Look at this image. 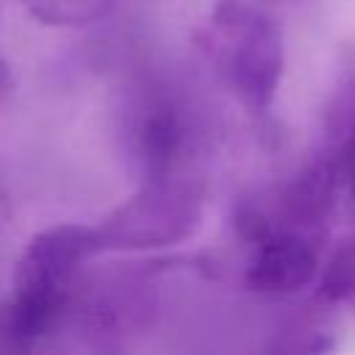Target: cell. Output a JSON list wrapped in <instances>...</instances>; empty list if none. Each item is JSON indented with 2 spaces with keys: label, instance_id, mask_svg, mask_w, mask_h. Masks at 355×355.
Here are the masks:
<instances>
[{
  "label": "cell",
  "instance_id": "4",
  "mask_svg": "<svg viewBox=\"0 0 355 355\" xmlns=\"http://www.w3.org/2000/svg\"><path fill=\"white\" fill-rule=\"evenodd\" d=\"M241 233L252 241L244 280L258 294H288L308 286L319 272V255L302 227L266 219L247 208L239 219Z\"/></svg>",
  "mask_w": 355,
  "mask_h": 355
},
{
  "label": "cell",
  "instance_id": "5",
  "mask_svg": "<svg viewBox=\"0 0 355 355\" xmlns=\"http://www.w3.org/2000/svg\"><path fill=\"white\" fill-rule=\"evenodd\" d=\"M133 155L147 175H186L194 153V128L183 105L164 89L147 92L136 100L130 116Z\"/></svg>",
  "mask_w": 355,
  "mask_h": 355
},
{
  "label": "cell",
  "instance_id": "2",
  "mask_svg": "<svg viewBox=\"0 0 355 355\" xmlns=\"http://www.w3.org/2000/svg\"><path fill=\"white\" fill-rule=\"evenodd\" d=\"M200 50L227 92L250 111H266L283 78L280 28L258 8L219 3L200 28Z\"/></svg>",
  "mask_w": 355,
  "mask_h": 355
},
{
  "label": "cell",
  "instance_id": "6",
  "mask_svg": "<svg viewBox=\"0 0 355 355\" xmlns=\"http://www.w3.org/2000/svg\"><path fill=\"white\" fill-rule=\"evenodd\" d=\"M39 22L47 25H89L105 17L119 0H19Z\"/></svg>",
  "mask_w": 355,
  "mask_h": 355
},
{
  "label": "cell",
  "instance_id": "3",
  "mask_svg": "<svg viewBox=\"0 0 355 355\" xmlns=\"http://www.w3.org/2000/svg\"><path fill=\"white\" fill-rule=\"evenodd\" d=\"M202 219V189L191 172L147 175L100 225V252L155 250L189 239Z\"/></svg>",
  "mask_w": 355,
  "mask_h": 355
},
{
  "label": "cell",
  "instance_id": "1",
  "mask_svg": "<svg viewBox=\"0 0 355 355\" xmlns=\"http://www.w3.org/2000/svg\"><path fill=\"white\" fill-rule=\"evenodd\" d=\"M94 255H100L94 225L64 222L39 230L25 244L3 313V333L14 347L39 344L67 319L80 272Z\"/></svg>",
  "mask_w": 355,
  "mask_h": 355
},
{
  "label": "cell",
  "instance_id": "7",
  "mask_svg": "<svg viewBox=\"0 0 355 355\" xmlns=\"http://www.w3.org/2000/svg\"><path fill=\"white\" fill-rule=\"evenodd\" d=\"M319 291L327 300H347L355 294V239L341 244L319 275Z\"/></svg>",
  "mask_w": 355,
  "mask_h": 355
}]
</instances>
